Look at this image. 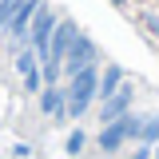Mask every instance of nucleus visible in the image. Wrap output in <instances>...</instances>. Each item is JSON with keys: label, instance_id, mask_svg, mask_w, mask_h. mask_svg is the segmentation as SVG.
Returning <instances> with one entry per match:
<instances>
[{"label": "nucleus", "instance_id": "1", "mask_svg": "<svg viewBox=\"0 0 159 159\" xmlns=\"http://www.w3.org/2000/svg\"><path fill=\"white\" fill-rule=\"evenodd\" d=\"M143 119H147V111H127V116L103 123V127L96 131V147L116 155V151H123L127 143H143Z\"/></svg>", "mask_w": 159, "mask_h": 159}, {"label": "nucleus", "instance_id": "2", "mask_svg": "<svg viewBox=\"0 0 159 159\" xmlns=\"http://www.w3.org/2000/svg\"><path fill=\"white\" fill-rule=\"evenodd\" d=\"M99 68H103V64H92V68H84L80 76L64 80V92H68V123H72V119H84L92 107H96V96H99Z\"/></svg>", "mask_w": 159, "mask_h": 159}, {"label": "nucleus", "instance_id": "3", "mask_svg": "<svg viewBox=\"0 0 159 159\" xmlns=\"http://www.w3.org/2000/svg\"><path fill=\"white\" fill-rule=\"evenodd\" d=\"M44 4V0H16V8H12V16H8V24H4V32L0 36L8 40V48L16 52V48H24V40H28V28H32V16H36V8Z\"/></svg>", "mask_w": 159, "mask_h": 159}, {"label": "nucleus", "instance_id": "4", "mask_svg": "<svg viewBox=\"0 0 159 159\" xmlns=\"http://www.w3.org/2000/svg\"><path fill=\"white\" fill-rule=\"evenodd\" d=\"M12 68H16V76L20 84H24V92L28 96H40L44 92V72H40V56H36V48H16L12 52Z\"/></svg>", "mask_w": 159, "mask_h": 159}, {"label": "nucleus", "instance_id": "5", "mask_svg": "<svg viewBox=\"0 0 159 159\" xmlns=\"http://www.w3.org/2000/svg\"><path fill=\"white\" fill-rule=\"evenodd\" d=\"M56 24H60V12L52 8V4H40L36 8V16H32V28H28V48H36V56H44L48 52V40H52V32H56Z\"/></svg>", "mask_w": 159, "mask_h": 159}, {"label": "nucleus", "instance_id": "6", "mask_svg": "<svg viewBox=\"0 0 159 159\" xmlns=\"http://www.w3.org/2000/svg\"><path fill=\"white\" fill-rule=\"evenodd\" d=\"M131 103H135V84L127 80V84L119 88L116 96H107V99H99V103H96V116H99V127H103V123H111V119H119V116H127V111H135Z\"/></svg>", "mask_w": 159, "mask_h": 159}, {"label": "nucleus", "instance_id": "7", "mask_svg": "<svg viewBox=\"0 0 159 159\" xmlns=\"http://www.w3.org/2000/svg\"><path fill=\"white\" fill-rule=\"evenodd\" d=\"M92 64H99V48L92 44V36H84L80 32L76 44H72V52H68V60H64V80L80 76L84 68H92Z\"/></svg>", "mask_w": 159, "mask_h": 159}, {"label": "nucleus", "instance_id": "8", "mask_svg": "<svg viewBox=\"0 0 159 159\" xmlns=\"http://www.w3.org/2000/svg\"><path fill=\"white\" fill-rule=\"evenodd\" d=\"M40 111L52 119V123H68V92H64V84H44Z\"/></svg>", "mask_w": 159, "mask_h": 159}, {"label": "nucleus", "instance_id": "9", "mask_svg": "<svg viewBox=\"0 0 159 159\" xmlns=\"http://www.w3.org/2000/svg\"><path fill=\"white\" fill-rule=\"evenodd\" d=\"M84 143H88V135H84V131H68V155L84 151Z\"/></svg>", "mask_w": 159, "mask_h": 159}, {"label": "nucleus", "instance_id": "10", "mask_svg": "<svg viewBox=\"0 0 159 159\" xmlns=\"http://www.w3.org/2000/svg\"><path fill=\"white\" fill-rule=\"evenodd\" d=\"M12 8H16V0H0V32H4V24L12 16Z\"/></svg>", "mask_w": 159, "mask_h": 159}, {"label": "nucleus", "instance_id": "11", "mask_svg": "<svg viewBox=\"0 0 159 159\" xmlns=\"http://www.w3.org/2000/svg\"><path fill=\"white\" fill-rule=\"evenodd\" d=\"M155 155V147H147V143H139L135 151H131V155H123V159H151Z\"/></svg>", "mask_w": 159, "mask_h": 159}]
</instances>
